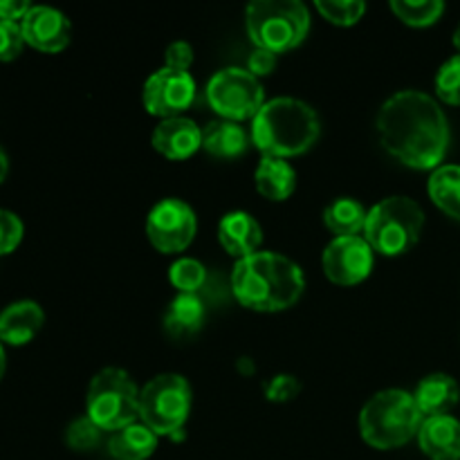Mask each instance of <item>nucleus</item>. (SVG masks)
<instances>
[{
  "label": "nucleus",
  "instance_id": "1",
  "mask_svg": "<svg viewBox=\"0 0 460 460\" xmlns=\"http://www.w3.org/2000/svg\"><path fill=\"white\" fill-rule=\"evenodd\" d=\"M376 128L391 157L409 169L429 171L443 166L449 151L447 115L440 103L422 90H400L377 111Z\"/></svg>",
  "mask_w": 460,
  "mask_h": 460
},
{
  "label": "nucleus",
  "instance_id": "2",
  "mask_svg": "<svg viewBox=\"0 0 460 460\" xmlns=\"http://www.w3.org/2000/svg\"><path fill=\"white\" fill-rule=\"evenodd\" d=\"M304 270L277 252H256L236 261L232 292L238 304L254 313H281L304 296Z\"/></svg>",
  "mask_w": 460,
  "mask_h": 460
},
{
  "label": "nucleus",
  "instance_id": "3",
  "mask_svg": "<svg viewBox=\"0 0 460 460\" xmlns=\"http://www.w3.org/2000/svg\"><path fill=\"white\" fill-rule=\"evenodd\" d=\"M322 121L310 103L296 97H274L252 119V144L263 157L301 155L317 144Z\"/></svg>",
  "mask_w": 460,
  "mask_h": 460
},
{
  "label": "nucleus",
  "instance_id": "4",
  "mask_svg": "<svg viewBox=\"0 0 460 460\" xmlns=\"http://www.w3.org/2000/svg\"><path fill=\"white\" fill-rule=\"evenodd\" d=\"M422 413L413 394L404 389L377 391L359 413V434L373 449H398L420 431Z\"/></svg>",
  "mask_w": 460,
  "mask_h": 460
},
{
  "label": "nucleus",
  "instance_id": "5",
  "mask_svg": "<svg viewBox=\"0 0 460 460\" xmlns=\"http://www.w3.org/2000/svg\"><path fill=\"white\" fill-rule=\"evenodd\" d=\"M245 27L256 48L283 54L305 40L310 12L299 0H256L245 7Z\"/></svg>",
  "mask_w": 460,
  "mask_h": 460
},
{
  "label": "nucleus",
  "instance_id": "6",
  "mask_svg": "<svg viewBox=\"0 0 460 460\" xmlns=\"http://www.w3.org/2000/svg\"><path fill=\"white\" fill-rule=\"evenodd\" d=\"M425 229V211L413 198L389 196L368 209L364 238L382 256H400L416 247Z\"/></svg>",
  "mask_w": 460,
  "mask_h": 460
},
{
  "label": "nucleus",
  "instance_id": "7",
  "mask_svg": "<svg viewBox=\"0 0 460 460\" xmlns=\"http://www.w3.org/2000/svg\"><path fill=\"white\" fill-rule=\"evenodd\" d=\"M85 416L103 431H119L139 420V389L128 371L102 368L90 380L85 395Z\"/></svg>",
  "mask_w": 460,
  "mask_h": 460
},
{
  "label": "nucleus",
  "instance_id": "8",
  "mask_svg": "<svg viewBox=\"0 0 460 460\" xmlns=\"http://www.w3.org/2000/svg\"><path fill=\"white\" fill-rule=\"evenodd\" d=\"M191 385L180 373H160L139 391V422L157 436L178 438L191 411Z\"/></svg>",
  "mask_w": 460,
  "mask_h": 460
},
{
  "label": "nucleus",
  "instance_id": "9",
  "mask_svg": "<svg viewBox=\"0 0 460 460\" xmlns=\"http://www.w3.org/2000/svg\"><path fill=\"white\" fill-rule=\"evenodd\" d=\"M207 102L223 119H254L265 103L263 84L247 67H225L207 84Z\"/></svg>",
  "mask_w": 460,
  "mask_h": 460
},
{
  "label": "nucleus",
  "instance_id": "10",
  "mask_svg": "<svg viewBox=\"0 0 460 460\" xmlns=\"http://www.w3.org/2000/svg\"><path fill=\"white\" fill-rule=\"evenodd\" d=\"M198 216L180 198H164L146 216V236L162 254H178L193 243Z\"/></svg>",
  "mask_w": 460,
  "mask_h": 460
},
{
  "label": "nucleus",
  "instance_id": "11",
  "mask_svg": "<svg viewBox=\"0 0 460 460\" xmlns=\"http://www.w3.org/2000/svg\"><path fill=\"white\" fill-rule=\"evenodd\" d=\"M196 99V81L191 72H178L171 67L153 72L142 90V102L151 115L171 119L182 117Z\"/></svg>",
  "mask_w": 460,
  "mask_h": 460
},
{
  "label": "nucleus",
  "instance_id": "12",
  "mask_svg": "<svg viewBox=\"0 0 460 460\" xmlns=\"http://www.w3.org/2000/svg\"><path fill=\"white\" fill-rule=\"evenodd\" d=\"M376 252L364 236L332 238L322 254L323 274L337 286H358L368 279Z\"/></svg>",
  "mask_w": 460,
  "mask_h": 460
},
{
  "label": "nucleus",
  "instance_id": "13",
  "mask_svg": "<svg viewBox=\"0 0 460 460\" xmlns=\"http://www.w3.org/2000/svg\"><path fill=\"white\" fill-rule=\"evenodd\" d=\"M25 43L45 54H57L70 45V18L54 7L34 4L21 21Z\"/></svg>",
  "mask_w": 460,
  "mask_h": 460
},
{
  "label": "nucleus",
  "instance_id": "14",
  "mask_svg": "<svg viewBox=\"0 0 460 460\" xmlns=\"http://www.w3.org/2000/svg\"><path fill=\"white\" fill-rule=\"evenodd\" d=\"M151 144L166 160H187L202 148V128L189 117H171L155 126Z\"/></svg>",
  "mask_w": 460,
  "mask_h": 460
},
{
  "label": "nucleus",
  "instance_id": "15",
  "mask_svg": "<svg viewBox=\"0 0 460 460\" xmlns=\"http://www.w3.org/2000/svg\"><path fill=\"white\" fill-rule=\"evenodd\" d=\"M218 241L229 256L241 261L259 252L263 243V229L259 220L247 211H229L218 223Z\"/></svg>",
  "mask_w": 460,
  "mask_h": 460
},
{
  "label": "nucleus",
  "instance_id": "16",
  "mask_svg": "<svg viewBox=\"0 0 460 460\" xmlns=\"http://www.w3.org/2000/svg\"><path fill=\"white\" fill-rule=\"evenodd\" d=\"M45 323V313L36 301L22 299L0 313V341L9 346H25L34 340Z\"/></svg>",
  "mask_w": 460,
  "mask_h": 460
},
{
  "label": "nucleus",
  "instance_id": "17",
  "mask_svg": "<svg viewBox=\"0 0 460 460\" xmlns=\"http://www.w3.org/2000/svg\"><path fill=\"white\" fill-rule=\"evenodd\" d=\"M416 438L429 460H460V420L454 416L425 418Z\"/></svg>",
  "mask_w": 460,
  "mask_h": 460
},
{
  "label": "nucleus",
  "instance_id": "18",
  "mask_svg": "<svg viewBox=\"0 0 460 460\" xmlns=\"http://www.w3.org/2000/svg\"><path fill=\"white\" fill-rule=\"evenodd\" d=\"M413 400H416L422 418L449 416V411L460 400V386L447 373H429L418 382Z\"/></svg>",
  "mask_w": 460,
  "mask_h": 460
},
{
  "label": "nucleus",
  "instance_id": "19",
  "mask_svg": "<svg viewBox=\"0 0 460 460\" xmlns=\"http://www.w3.org/2000/svg\"><path fill=\"white\" fill-rule=\"evenodd\" d=\"M207 322V304L202 295H178L164 314V331L173 340H187L202 331Z\"/></svg>",
  "mask_w": 460,
  "mask_h": 460
},
{
  "label": "nucleus",
  "instance_id": "20",
  "mask_svg": "<svg viewBox=\"0 0 460 460\" xmlns=\"http://www.w3.org/2000/svg\"><path fill=\"white\" fill-rule=\"evenodd\" d=\"M250 135L238 121L220 119L211 121L202 128V148L209 155L220 157V160H234L241 157L250 146Z\"/></svg>",
  "mask_w": 460,
  "mask_h": 460
},
{
  "label": "nucleus",
  "instance_id": "21",
  "mask_svg": "<svg viewBox=\"0 0 460 460\" xmlns=\"http://www.w3.org/2000/svg\"><path fill=\"white\" fill-rule=\"evenodd\" d=\"M254 182L261 196L272 202H283L295 193L296 171L281 157H263L254 171Z\"/></svg>",
  "mask_w": 460,
  "mask_h": 460
},
{
  "label": "nucleus",
  "instance_id": "22",
  "mask_svg": "<svg viewBox=\"0 0 460 460\" xmlns=\"http://www.w3.org/2000/svg\"><path fill=\"white\" fill-rule=\"evenodd\" d=\"M157 438L160 436L155 431L137 420L111 436L108 452L115 460H146L157 449Z\"/></svg>",
  "mask_w": 460,
  "mask_h": 460
},
{
  "label": "nucleus",
  "instance_id": "23",
  "mask_svg": "<svg viewBox=\"0 0 460 460\" xmlns=\"http://www.w3.org/2000/svg\"><path fill=\"white\" fill-rule=\"evenodd\" d=\"M367 216L368 209H364L362 202H358L355 198H335L323 209V225L335 234V238L359 236L367 227Z\"/></svg>",
  "mask_w": 460,
  "mask_h": 460
},
{
  "label": "nucleus",
  "instance_id": "24",
  "mask_svg": "<svg viewBox=\"0 0 460 460\" xmlns=\"http://www.w3.org/2000/svg\"><path fill=\"white\" fill-rule=\"evenodd\" d=\"M431 202L449 218L460 223V166L443 164L431 173L429 184H427Z\"/></svg>",
  "mask_w": 460,
  "mask_h": 460
},
{
  "label": "nucleus",
  "instance_id": "25",
  "mask_svg": "<svg viewBox=\"0 0 460 460\" xmlns=\"http://www.w3.org/2000/svg\"><path fill=\"white\" fill-rule=\"evenodd\" d=\"M391 12L411 27L434 25L445 12L443 0H391Z\"/></svg>",
  "mask_w": 460,
  "mask_h": 460
},
{
  "label": "nucleus",
  "instance_id": "26",
  "mask_svg": "<svg viewBox=\"0 0 460 460\" xmlns=\"http://www.w3.org/2000/svg\"><path fill=\"white\" fill-rule=\"evenodd\" d=\"M169 281L178 290V295H200L202 288L209 283V272L200 261L184 256L171 265Z\"/></svg>",
  "mask_w": 460,
  "mask_h": 460
},
{
  "label": "nucleus",
  "instance_id": "27",
  "mask_svg": "<svg viewBox=\"0 0 460 460\" xmlns=\"http://www.w3.org/2000/svg\"><path fill=\"white\" fill-rule=\"evenodd\" d=\"M314 7L328 22L340 27L355 25L367 13V3L364 0H317Z\"/></svg>",
  "mask_w": 460,
  "mask_h": 460
},
{
  "label": "nucleus",
  "instance_id": "28",
  "mask_svg": "<svg viewBox=\"0 0 460 460\" xmlns=\"http://www.w3.org/2000/svg\"><path fill=\"white\" fill-rule=\"evenodd\" d=\"M102 434L103 429H99L88 416H84L70 422V427L66 429V443L75 452H93L102 443Z\"/></svg>",
  "mask_w": 460,
  "mask_h": 460
},
{
  "label": "nucleus",
  "instance_id": "29",
  "mask_svg": "<svg viewBox=\"0 0 460 460\" xmlns=\"http://www.w3.org/2000/svg\"><path fill=\"white\" fill-rule=\"evenodd\" d=\"M436 94L449 106H460V54L440 66L436 75Z\"/></svg>",
  "mask_w": 460,
  "mask_h": 460
},
{
  "label": "nucleus",
  "instance_id": "30",
  "mask_svg": "<svg viewBox=\"0 0 460 460\" xmlns=\"http://www.w3.org/2000/svg\"><path fill=\"white\" fill-rule=\"evenodd\" d=\"M22 234H25V227L21 218L13 211L0 209V256L12 254L21 245Z\"/></svg>",
  "mask_w": 460,
  "mask_h": 460
},
{
  "label": "nucleus",
  "instance_id": "31",
  "mask_svg": "<svg viewBox=\"0 0 460 460\" xmlns=\"http://www.w3.org/2000/svg\"><path fill=\"white\" fill-rule=\"evenodd\" d=\"M25 36L21 22L0 21V61H13L21 57Z\"/></svg>",
  "mask_w": 460,
  "mask_h": 460
},
{
  "label": "nucleus",
  "instance_id": "32",
  "mask_svg": "<svg viewBox=\"0 0 460 460\" xmlns=\"http://www.w3.org/2000/svg\"><path fill=\"white\" fill-rule=\"evenodd\" d=\"M299 391H301V382L296 380L295 376L281 373V376H274L272 380L265 385V398L272 400V402H288V400L296 398Z\"/></svg>",
  "mask_w": 460,
  "mask_h": 460
},
{
  "label": "nucleus",
  "instance_id": "33",
  "mask_svg": "<svg viewBox=\"0 0 460 460\" xmlns=\"http://www.w3.org/2000/svg\"><path fill=\"white\" fill-rule=\"evenodd\" d=\"M166 66L171 70H178V72H189L193 63V48L187 43V40H173V43L166 48Z\"/></svg>",
  "mask_w": 460,
  "mask_h": 460
},
{
  "label": "nucleus",
  "instance_id": "34",
  "mask_svg": "<svg viewBox=\"0 0 460 460\" xmlns=\"http://www.w3.org/2000/svg\"><path fill=\"white\" fill-rule=\"evenodd\" d=\"M277 58H279V54L270 52V49L254 48V52L247 57V72H250V75H254L256 79L272 75L274 67H277Z\"/></svg>",
  "mask_w": 460,
  "mask_h": 460
},
{
  "label": "nucleus",
  "instance_id": "35",
  "mask_svg": "<svg viewBox=\"0 0 460 460\" xmlns=\"http://www.w3.org/2000/svg\"><path fill=\"white\" fill-rule=\"evenodd\" d=\"M30 9L31 4L27 0H0V21L21 22Z\"/></svg>",
  "mask_w": 460,
  "mask_h": 460
},
{
  "label": "nucleus",
  "instance_id": "36",
  "mask_svg": "<svg viewBox=\"0 0 460 460\" xmlns=\"http://www.w3.org/2000/svg\"><path fill=\"white\" fill-rule=\"evenodd\" d=\"M7 173H9V160H7V155H4L3 148H0V184L4 182Z\"/></svg>",
  "mask_w": 460,
  "mask_h": 460
},
{
  "label": "nucleus",
  "instance_id": "37",
  "mask_svg": "<svg viewBox=\"0 0 460 460\" xmlns=\"http://www.w3.org/2000/svg\"><path fill=\"white\" fill-rule=\"evenodd\" d=\"M4 368H7V359H4V349H3V341H0V380L4 376Z\"/></svg>",
  "mask_w": 460,
  "mask_h": 460
},
{
  "label": "nucleus",
  "instance_id": "38",
  "mask_svg": "<svg viewBox=\"0 0 460 460\" xmlns=\"http://www.w3.org/2000/svg\"><path fill=\"white\" fill-rule=\"evenodd\" d=\"M454 45H456V49L460 52V22L456 30H454Z\"/></svg>",
  "mask_w": 460,
  "mask_h": 460
}]
</instances>
